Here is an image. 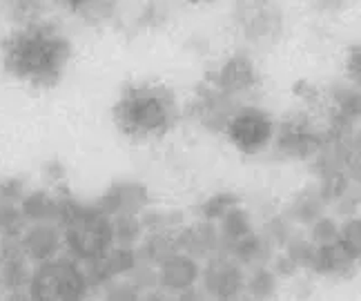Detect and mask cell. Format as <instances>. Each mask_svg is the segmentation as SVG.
<instances>
[{
  "label": "cell",
  "mask_w": 361,
  "mask_h": 301,
  "mask_svg": "<svg viewBox=\"0 0 361 301\" xmlns=\"http://www.w3.org/2000/svg\"><path fill=\"white\" fill-rule=\"evenodd\" d=\"M69 56V40L59 30L38 20L20 25L3 43L5 70L34 87L56 85L67 70Z\"/></svg>",
  "instance_id": "obj_1"
},
{
  "label": "cell",
  "mask_w": 361,
  "mask_h": 301,
  "mask_svg": "<svg viewBox=\"0 0 361 301\" xmlns=\"http://www.w3.org/2000/svg\"><path fill=\"white\" fill-rule=\"evenodd\" d=\"M178 118L172 90L159 83L128 85L114 105L116 128L134 141H152L168 134Z\"/></svg>",
  "instance_id": "obj_2"
},
{
  "label": "cell",
  "mask_w": 361,
  "mask_h": 301,
  "mask_svg": "<svg viewBox=\"0 0 361 301\" xmlns=\"http://www.w3.org/2000/svg\"><path fill=\"white\" fill-rule=\"evenodd\" d=\"M59 219L63 221V241L67 250L82 262L103 257L114 243L112 216L101 208H82L76 201H59Z\"/></svg>",
  "instance_id": "obj_3"
},
{
  "label": "cell",
  "mask_w": 361,
  "mask_h": 301,
  "mask_svg": "<svg viewBox=\"0 0 361 301\" xmlns=\"http://www.w3.org/2000/svg\"><path fill=\"white\" fill-rule=\"evenodd\" d=\"M87 277L74 262L69 259H47L40 262L38 270L32 272L30 295L40 301H74L85 297Z\"/></svg>",
  "instance_id": "obj_4"
},
{
  "label": "cell",
  "mask_w": 361,
  "mask_h": 301,
  "mask_svg": "<svg viewBox=\"0 0 361 301\" xmlns=\"http://www.w3.org/2000/svg\"><path fill=\"white\" fill-rule=\"evenodd\" d=\"M226 132L230 143L243 154L263 152L274 139V121L261 107H241L226 121Z\"/></svg>",
  "instance_id": "obj_5"
},
{
  "label": "cell",
  "mask_w": 361,
  "mask_h": 301,
  "mask_svg": "<svg viewBox=\"0 0 361 301\" xmlns=\"http://www.w3.org/2000/svg\"><path fill=\"white\" fill-rule=\"evenodd\" d=\"M234 20L252 43L272 40L281 30V11L274 0H237Z\"/></svg>",
  "instance_id": "obj_6"
},
{
  "label": "cell",
  "mask_w": 361,
  "mask_h": 301,
  "mask_svg": "<svg viewBox=\"0 0 361 301\" xmlns=\"http://www.w3.org/2000/svg\"><path fill=\"white\" fill-rule=\"evenodd\" d=\"M201 277H203V288L207 290V295H212L216 299L237 297L245 288V277L239 264H234L224 257H214L201 272Z\"/></svg>",
  "instance_id": "obj_7"
},
{
  "label": "cell",
  "mask_w": 361,
  "mask_h": 301,
  "mask_svg": "<svg viewBox=\"0 0 361 301\" xmlns=\"http://www.w3.org/2000/svg\"><path fill=\"white\" fill-rule=\"evenodd\" d=\"M199 277H201V270H199L197 259L188 252H174L172 257L163 259L159 264V283L165 290H172V293L192 290Z\"/></svg>",
  "instance_id": "obj_8"
},
{
  "label": "cell",
  "mask_w": 361,
  "mask_h": 301,
  "mask_svg": "<svg viewBox=\"0 0 361 301\" xmlns=\"http://www.w3.org/2000/svg\"><path fill=\"white\" fill-rule=\"evenodd\" d=\"M257 85V70L250 59L232 56L216 74V90L226 97H241Z\"/></svg>",
  "instance_id": "obj_9"
},
{
  "label": "cell",
  "mask_w": 361,
  "mask_h": 301,
  "mask_svg": "<svg viewBox=\"0 0 361 301\" xmlns=\"http://www.w3.org/2000/svg\"><path fill=\"white\" fill-rule=\"evenodd\" d=\"M61 243L63 235L59 232V228L47 221H34V226L23 235L27 259H34L38 264L56 257L61 250Z\"/></svg>",
  "instance_id": "obj_10"
},
{
  "label": "cell",
  "mask_w": 361,
  "mask_h": 301,
  "mask_svg": "<svg viewBox=\"0 0 361 301\" xmlns=\"http://www.w3.org/2000/svg\"><path fill=\"white\" fill-rule=\"evenodd\" d=\"M319 145V139L312 134V130L301 121H288L279 132V152L303 159L312 154Z\"/></svg>",
  "instance_id": "obj_11"
},
{
  "label": "cell",
  "mask_w": 361,
  "mask_h": 301,
  "mask_svg": "<svg viewBox=\"0 0 361 301\" xmlns=\"http://www.w3.org/2000/svg\"><path fill=\"white\" fill-rule=\"evenodd\" d=\"M178 243H180V252H188L192 257H210L219 245V232L212 226V221L203 219V221L180 230Z\"/></svg>",
  "instance_id": "obj_12"
},
{
  "label": "cell",
  "mask_w": 361,
  "mask_h": 301,
  "mask_svg": "<svg viewBox=\"0 0 361 301\" xmlns=\"http://www.w3.org/2000/svg\"><path fill=\"white\" fill-rule=\"evenodd\" d=\"M99 208L109 214H136L138 210L143 208V188L138 185H114L107 192V197L101 201Z\"/></svg>",
  "instance_id": "obj_13"
},
{
  "label": "cell",
  "mask_w": 361,
  "mask_h": 301,
  "mask_svg": "<svg viewBox=\"0 0 361 301\" xmlns=\"http://www.w3.org/2000/svg\"><path fill=\"white\" fill-rule=\"evenodd\" d=\"M357 262L348 257L339 241H332V243H324L317 248V254H314V268L322 270L324 275H337V272H345L348 268H353Z\"/></svg>",
  "instance_id": "obj_14"
},
{
  "label": "cell",
  "mask_w": 361,
  "mask_h": 301,
  "mask_svg": "<svg viewBox=\"0 0 361 301\" xmlns=\"http://www.w3.org/2000/svg\"><path fill=\"white\" fill-rule=\"evenodd\" d=\"M23 216L32 219V221H49L51 216H59V201H54L47 192H34L25 197L23 205Z\"/></svg>",
  "instance_id": "obj_15"
},
{
  "label": "cell",
  "mask_w": 361,
  "mask_h": 301,
  "mask_svg": "<svg viewBox=\"0 0 361 301\" xmlns=\"http://www.w3.org/2000/svg\"><path fill=\"white\" fill-rule=\"evenodd\" d=\"M221 221H224V228H221V232H224V239L228 243H234L243 239L245 235H250V216L245 210H241L239 205H234V208H230L224 216H221Z\"/></svg>",
  "instance_id": "obj_16"
},
{
  "label": "cell",
  "mask_w": 361,
  "mask_h": 301,
  "mask_svg": "<svg viewBox=\"0 0 361 301\" xmlns=\"http://www.w3.org/2000/svg\"><path fill=\"white\" fill-rule=\"evenodd\" d=\"M112 228H114V241L130 248V245L141 237L143 221L136 214H116L112 216Z\"/></svg>",
  "instance_id": "obj_17"
},
{
  "label": "cell",
  "mask_w": 361,
  "mask_h": 301,
  "mask_svg": "<svg viewBox=\"0 0 361 301\" xmlns=\"http://www.w3.org/2000/svg\"><path fill=\"white\" fill-rule=\"evenodd\" d=\"M230 250L232 254L239 259V262L243 264H252V262H259V259H263V250H266V243H263V239H259L257 235H245L243 239L230 243Z\"/></svg>",
  "instance_id": "obj_18"
},
{
  "label": "cell",
  "mask_w": 361,
  "mask_h": 301,
  "mask_svg": "<svg viewBox=\"0 0 361 301\" xmlns=\"http://www.w3.org/2000/svg\"><path fill=\"white\" fill-rule=\"evenodd\" d=\"M337 241L341 248L348 252V257L353 262H359L361 259V219H353V221L345 223L339 235H337Z\"/></svg>",
  "instance_id": "obj_19"
},
{
  "label": "cell",
  "mask_w": 361,
  "mask_h": 301,
  "mask_svg": "<svg viewBox=\"0 0 361 301\" xmlns=\"http://www.w3.org/2000/svg\"><path fill=\"white\" fill-rule=\"evenodd\" d=\"M40 7H43V0H5V9L9 11V16L20 25L36 23Z\"/></svg>",
  "instance_id": "obj_20"
},
{
  "label": "cell",
  "mask_w": 361,
  "mask_h": 301,
  "mask_svg": "<svg viewBox=\"0 0 361 301\" xmlns=\"http://www.w3.org/2000/svg\"><path fill=\"white\" fill-rule=\"evenodd\" d=\"M245 288L252 293L255 297H270L274 293V288H276V277L272 275L270 270L259 268L245 281Z\"/></svg>",
  "instance_id": "obj_21"
},
{
  "label": "cell",
  "mask_w": 361,
  "mask_h": 301,
  "mask_svg": "<svg viewBox=\"0 0 361 301\" xmlns=\"http://www.w3.org/2000/svg\"><path fill=\"white\" fill-rule=\"evenodd\" d=\"M234 205H237V197L234 195H228V192L216 195L201 205V216L207 219V221H214V219H221L230 208H234Z\"/></svg>",
  "instance_id": "obj_22"
},
{
  "label": "cell",
  "mask_w": 361,
  "mask_h": 301,
  "mask_svg": "<svg viewBox=\"0 0 361 301\" xmlns=\"http://www.w3.org/2000/svg\"><path fill=\"white\" fill-rule=\"evenodd\" d=\"M23 210L16 208V203H0V232L3 235H20Z\"/></svg>",
  "instance_id": "obj_23"
},
{
  "label": "cell",
  "mask_w": 361,
  "mask_h": 301,
  "mask_svg": "<svg viewBox=\"0 0 361 301\" xmlns=\"http://www.w3.org/2000/svg\"><path fill=\"white\" fill-rule=\"evenodd\" d=\"M337 235H339V228L332 219H317V223L312 226V237L319 245L337 241Z\"/></svg>",
  "instance_id": "obj_24"
},
{
  "label": "cell",
  "mask_w": 361,
  "mask_h": 301,
  "mask_svg": "<svg viewBox=\"0 0 361 301\" xmlns=\"http://www.w3.org/2000/svg\"><path fill=\"white\" fill-rule=\"evenodd\" d=\"M61 3L67 5L69 9H74V11H87V9L103 7L105 0H61Z\"/></svg>",
  "instance_id": "obj_25"
},
{
  "label": "cell",
  "mask_w": 361,
  "mask_h": 301,
  "mask_svg": "<svg viewBox=\"0 0 361 301\" xmlns=\"http://www.w3.org/2000/svg\"><path fill=\"white\" fill-rule=\"evenodd\" d=\"M350 0H312V5L322 11H339L343 7H348Z\"/></svg>",
  "instance_id": "obj_26"
},
{
  "label": "cell",
  "mask_w": 361,
  "mask_h": 301,
  "mask_svg": "<svg viewBox=\"0 0 361 301\" xmlns=\"http://www.w3.org/2000/svg\"><path fill=\"white\" fill-rule=\"evenodd\" d=\"M348 67H350L353 78H355V76L361 78V45H359L357 49H353V56H350V61H348Z\"/></svg>",
  "instance_id": "obj_27"
},
{
  "label": "cell",
  "mask_w": 361,
  "mask_h": 301,
  "mask_svg": "<svg viewBox=\"0 0 361 301\" xmlns=\"http://www.w3.org/2000/svg\"><path fill=\"white\" fill-rule=\"evenodd\" d=\"M190 3H207V0H190Z\"/></svg>",
  "instance_id": "obj_28"
}]
</instances>
